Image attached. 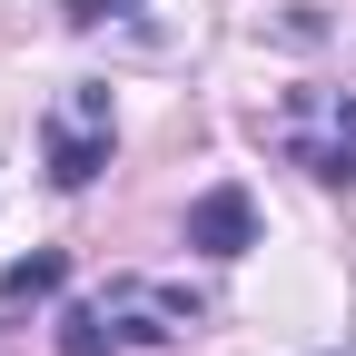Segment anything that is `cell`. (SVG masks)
I'll return each mask as SVG.
<instances>
[{"label":"cell","mask_w":356,"mask_h":356,"mask_svg":"<svg viewBox=\"0 0 356 356\" xmlns=\"http://www.w3.org/2000/svg\"><path fill=\"white\" fill-rule=\"evenodd\" d=\"M277 149L307 168V178H356V109L346 99H287V119H277Z\"/></svg>","instance_id":"obj_1"},{"label":"cell","mask_w":356,"mask_h":356,"mask_svg":"<svg viewBox=\"0 0 356 356\" xmlns=\"http://www.w3.org/2000/svg\"><path fill=\"white\" fill-rule=\"evenodd\" d=\"M99 168H109V89H79L50 119V178L60 188H89Z\"/></svg>","instance_id":"obj_2"},{"label":"cell","mask_w":356,"mask_h":356,"mask_svg":"<svg viewBox=\"0 0 356 356\" xmlns=\"http://www.w3.org/2000/svg\"><path fill=\"white\" fill-rule=\"evenodd\" d=\"M188 248H198V257H248V248H257V198H248V188H208V198L188 208Z\"/></svg>","instance_id":"obj_3"},{"label":"cell","mask_w":356,"mask_h":356,"mask_svg":"<svg viewBox=\"0 0 356 356\" xmlns=\"http://www.w3.org/2000/svg\"><path fill=\"white\" fill-rule=\"evenodd\" d=\"M60 277H70L60 257H30V267H10V277H0V297H50Z\"/></svg>","instance_id":"obj_4"},{"label":"cell","mask_w":356,"mask_h":356,"mask_svg":"<svg viewBox=\"0 0 356 356\" xmlns=\"http://www.w3.org/2000/svg\"><path fill=\"white\" fill-rule=\"evenodd\" d=\"M139 0H70V30H99V20H129Z\"/></svg>","instance_id":"obj_5"}]
</instances>
